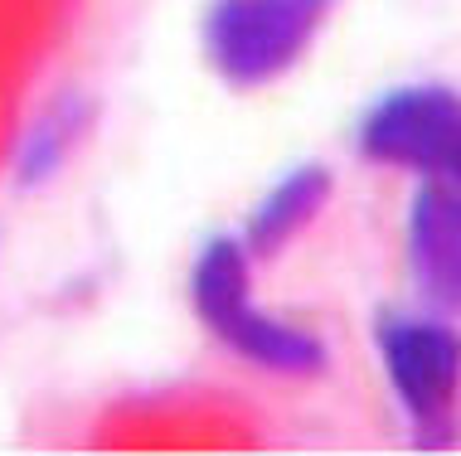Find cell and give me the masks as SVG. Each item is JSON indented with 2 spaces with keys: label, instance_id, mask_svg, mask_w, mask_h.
<instances>
[{
  "label": "cell",
  "instance_id": "cell-6",
  "mask_svg": "<svg viewBox=\"0 0 461 456\" xmlns=\"http://www.w3.org/2000/svg\"><path fill=\"white\" fill-rule=\"evenodd\" d=\"M326 200H330V175L326 170L321 165L292 170V175L253 209V219H248V248L253 253H277L282 243H292L296 233L326 209Z\"/></svg>",
  "mask_w": 461,
  "mask_h": 456
},
{
  "label": "cell",
  "instance_id": "cell-5",
  "mask_svg": "<svg viewBox=\"0 0 461 456\" xmlns=\"http://www.w3.org/2000/svg\"><path fill=\"white\" fill-rule=\"evenodd\" d=\"M214 335H223L243 360H253L258 369H272V374H321L326 369V344L277 316L253 311V301L243 311H233Z\"/></svg>",
  "mask_w": 461,
  "mask_h": 456
},
{
  "label": "cell",
  "instance_id": "cell-3",
  "mask_svg": "<svg viewBox=\"0 0 461 456\" xmlns=\"http://www.w3.org/2000/svg\"><path fill=\"white\" fill-rule=\"evenodd\" d=\"M379 344L398 403L422 427L442 423L461 393V335L438 320H393L384 326Z\"/></svg>",
  "mask_w": 461,
  "mask_h": 456
},
{
  "label": "cell",
  "instance_id": "cell-8",
  "mask_svg": "<svg viewBox=\"0 0 461 456\" xmlns=\"http://www.w3.org/2000/svg\"><path fill=\"white\" fill-rule=\"evenodd\" d=\"M438 180H442V184H452V190L461 194V141H456V151H452V160H447V165L438 170Z\"/></svg>",
  "mask_w": 461,
  "mask_h": 456
},
{
  "label": "cell",
  "instance_id": "cell-7",
  "mask_svg": "<svg viewBox=\"0 0 461 456\" xmlns=\"http://www.w3.org/2000/svg\"><path fill=\"white\" fill-rule=\"evenodd\" d=\"M243 306H248V253L239 243L219 238L194 263V311L209 320V330H219Z\"/></svg>",
  "mask_w": 461,
  "mask_h": 456
},
{
  "label": "cell",
  "instance_id": "cell-2",
  "mask_svg": "<svg viewBox=\"0 0 461 456\" xmlns=\"http://www.w3.org/2000/svg\"><path fill=\"white\" fill-rule=\"evenodd\" d=\"M461 141V97L447 88H398L365 117L359 151L379 165L438 175Z\"/></svg>",
  "mask_w": 461,
  "mask_h": 456
},
{
  "label": "cell",
  "instance_id": "cell-1",
  "mask_svg": "<svg viewBox=\"0 0 461 456\" xmlns=\"http://www.w3.org/2000/svg\"><path fill=\"white\" fill-rule=\"evenodd\" d=\"M330 0H219L204 24L214 68L239 88L286 73L316 40Z\"/></svg>",
  "mask_w": 461,
  "mask_h": 456
},
{
  "label": "cell",
  "instance_id": "cell-4",
  "mask_svg": "<svg viewBox=\"0 0 461 456\" xmlns=\"http://www.w3.org/2000/svg\"><path fill=\"white\" fill-rule=\"evenodd\" d=\"M408 257L422 297L442 311H461V194L452 184L418 190L408 214Z\"/></svg>",
  "mask_w": 461,
  "mask_h": 456
}]
</instances>
